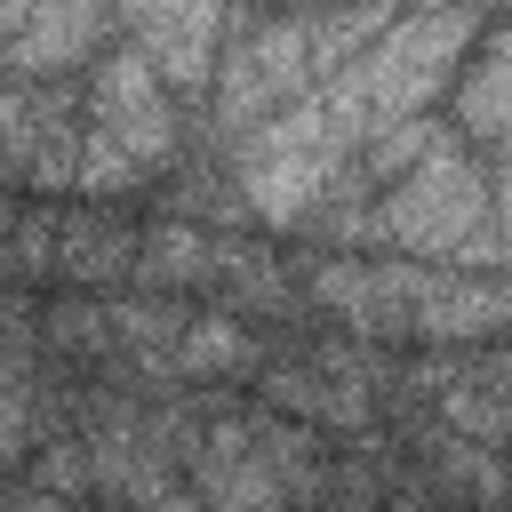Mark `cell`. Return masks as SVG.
<instances>
[{
  "instance_id": "6da1fadb",
  "label": "cell",
  "mask_w": 512,
  "mask_h": 512,
  "mask_svg": "<svg viewBox=\"0 0 512 512\" xmlns=\"http://www.w3.org/2000/svg\"><path fill=\"white\" fill-rule=\"evenodd\" d=\"M336 240H376V248H416V256H448L472 264L480 280H496V248H504V216H496V160H464V144H432L400 184H384L368 208H328L312 216Z\"/></svg>"
},
{
  "instance_id": "7a4b0ae2",
  "label": "cell",
  "mask_w": 512,
  "mask_h": 512,
  "mask_svg": "<svg viewBox=\"0 0 512 512\" xmlns=\"http://www.w3.org/2000/svg\"><path fill=\"white\" fill-rule=\"evenodd\" d=\"M400 8H360V16H232L216 48V120L232 144H248L264 120H280L296 96H312L344 56H360Z\"/></svg>"
},
{
  "instance_id": "3957f363",
  "label": "cell",
  "mask_w": 512,
  "mask_h": 512,
  "mask_svg": "<svg viewBox=\"0 0 512 512\" xmlns=\"http://www.w3.org/2000/svg\"><path fill=\"white\" fill-rule=\"evenodd\" d=\"M480 8H416V16H392L360 56H344L320 88H312V104L336 120V136L360 152L376 128H392V120H424L432 112V96H448L456 88V64H464V48L480 40Z\"/></svg>"
},
{
  "instance_id": "277c9868",
  "label": "cell",
  "mask_w": 512,
  "mask_h": 512,
  "mask_svg": "<svg viewBox=\"0 0 512 512\" xmlns=\"http://www.w3.org/2000/svg\"><path fill=\"white\" fill-rule=\"evenodd\" d=\"M88 136L96 144H112L128 168H168L176 160V144H184V128H176V96L152 80V64L112 32V48L96 56V72H88Z\"/></svg>"
},
{
  "instance_id": "5b68a950",
  "label": "cell",
  "mask_w": 512,
  "mask_h": 512,
  "mask_svg": "<svg viewBox=\"0 0 512 512\" xmlns=\"http://www.w3.org/2000/svg\"><path fill=\"white\" fill-rule=\"evenodd\" d=\"M224 24H232V8H128V16H112V32L152 64V80L168 96H200L216 80Z\"/></svg>"
},
{
  "instance_id": "8992f818",
  "label": "cell",
  "mask_w": 512,
  "mask_h": 512,
  "mask_svg": "<svg viewBox=\"0 0 512 512\" xmlns=\"http://www.w3.org/2000/svg\"><path fill=\"white\" fill-rule=\"evenodd\" d=\"M112 40V8H0V64L16 80H56L64 64H96Z\"/></svg>"
},
{
  "instance_id": "52a82bcc",
  "label": "cell",
  "mask_w": 512,
  "mask_h": 512,
  "mask_svg": "<svg viewBox=\"0 0 512 512\" xmlns=\"http://www.w3.org/2000/svg\"><path fill=\"white\" fill-rule=\"evenodd\" d=\"M184 456H192V488L208 496V512H288V488H280L272 456L256 448V432L240 416L192 432Z\"/></svg>"
},
{
  "instance_id": "ba28073f",
  "label": "cell",
  "mask_w": 512,
  "mask_h": 512,
  "mask_svg": "<svg viewBox=\"0 0 512 512\" xmlns=\"http://www.w3.org/2000/svg\"><path fill=\"white\" fill-rule=\"evenodd\" d=\"M496 320H504V280H480V272H432L424 264V280H416V320H408V336H496Z\"/></svg>"
},
{
  "instance_id": "9c48e42d",
  "label": "cell",
  "mask_w": 512,
  "mask_h": 512,
  "mask_svg": "<svg viewBox=\"0 0 512 512\" xmlns=\"http://www.w3.org/2000/svg\"><path fill=\"white\" fill-rule=\"evenodd\" d=\"M456 72H464V80L448 88L456 128H472V144L496 160V144H504V80H512V64H504V16H488V24H480V48H472Z\"/></svg>"
},
{
  "instance_id": "30bf717a",
  "label": "cell",
  "mask_w": 512,
  "mask_h": 512,
  "mask_svg": "<svg viewBox=\"0 0 512 512\" xmlns=\"http://www.w3.org/2000/svg\"><path fill=\"white\" fill-rule=\"evenodd\" d=\"M56 272L80 280V288H112L136 272V232L104 208H80V216H56Z\"/></svg>"
},
{
  "instance_id": "8fae6325",
  "label": "cell",
  "mask_w": 512,
  "mask_h": 512,
  "mask_svg": "<svg viewBox=\"0 0 512 512\" xmlns=\"http://www.w3.org/2000/svg\"><path fill=\"white\" fill-rule=\"evenodd\" d=\"M216 272V240L200 224H152L136 232V280L144 288H192Z\"/></svg>"
},
{
  "instance_id": "7c38bea8",
  "label": "cell",
  "mask_w": 512,
  "mask_h": 512,
  "mask_svg": "<svg viewBox=\"0 0 512 512\" xmlns=\"http://www.w3.org/2000/svg\"><path fill=\"white\" fill-rule=\"evenodd\" d=\"M168 368L192 376V384H208V376H224V368H256V336H248L240 320H224V312H200V320H184Z\"/></svg>"
},
{
  "instance_id": "4fadbf2b",
  "label": "cell",
  "mask_w": 512,
  "mask_h": 512,
  "mask_svg": "<svg viewBox=\"0 0 512 512\" xmlns=\"http://www.w3.org/2000/svg\"><path fill=\"white\" fill-rule=\"evenodd\" d=\"M32 408H40L32 360H24V344H8V352H0V464H16V456L32 448Z\"/></svg>"
},
{
  "instance_id": "5bb4252c",
  "label": "cell",
  "mask_w": 512,
  "mask_h": 512,
  "mask_svg": "<svg viewBox=\"0 0 512 512\" xmlns=\"http://www.w3.org/2000/svg\"><path fill=\"white\" fill-rule=\"evenodd\" d=\"M24 512H72V504H64V496H32Z\"/></svg>"
}]
</instances>
